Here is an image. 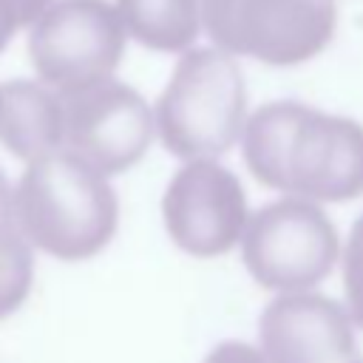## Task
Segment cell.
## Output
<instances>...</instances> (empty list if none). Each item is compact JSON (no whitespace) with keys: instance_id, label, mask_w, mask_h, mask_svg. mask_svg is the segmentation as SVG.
I'll use <instances>...</instances> for the list:
<instances>
[{"instance_id":"cell-5","label":"cell","mask_w":363,"mask_h":363,"mask_svg":"<svg viewBox=\"0 0 363 363\" xmlns=\"http://www.w3.org/2000/svg\"><path fill=\"white\" fill-rule=\"evenodd\" d=\"M125 31L108 0H54L28 31L31 65L57 94L88 88L116 71Z\"/></svg>"},{"instance_id":"cell-15","label":"cell","mask_w":363,"mask_h":363,"mask_svg":"<svg viewBox=\"0 0 363 363\" xmlns=\"http://www.w3.org/2000/svg\"><path fill=\"white\" fill-rule=\"evenodd\" d=\"M204 363H267L261 349L244 343V340H221L218 346L210 349Z\"/></svg>"},{"instance_id":"cell-17","label":"cell","mask_w":363,"mask_h":363,"mask_svg":"<svg viewBox=\"0 0 363 363\" xmlns=\"http://www.w3.org/2000/svg\"><path fill=\"white\" fill-rule=\"evenodd\" d=\"M354 363H363V360H354Z\"/></svg>"},{"instance_id":"cell-14","label":"cell","mask_w":363,"mask_h":363,"mask_svg":"<svg viewBox=\"0 0 363 363\" xmlns=\"http://www.w3.org/2000/svg\"><path fill=\"white\" fill-rule=\"evenodd\" d=\"M48 6L51 0H0V51L23 26H34Z\"/></svg>"},{"instance_id":"cell-4","label":"cell","mask_w":363,"mask_h":363,"mask_svg":"<svg viewBox=\"0 0 363 363\" xmlns=\"http://www.w3.org/2000/svg\"><path fill=\"white\" fill-rule=\"evenodd\" d=\"M201 26L224 51L267 65H298L335 37V0H201Z\"/></svg>"},{"instance_id":"cell-10","label":"cell","mask_w":363,"mask_h":363,"mask_svg":"<svg viewBox=\"0 0 363 363\" xmlns=\"http://www.w3.org/2000/svg\"><path fill=\"white\" fill-rule=\"evenodd\" d=\"M65 111L62 96L45 82L11 79L3 85L0 142L23 162H37L62 150Z\"/></svg>"},{"instance_id":"cell-1","label":"cell","mask_w":363,"mask_h":363,"mask_svg":"<svg viewBox=\"0 0 363 363\" xmlns=\"http://www.w3.org/2000/svg\"><path fill=\"white\" fill-rule=\"evenodd\" d=\"M244 162L264 187L349 201L363 196V125L295 99L269 102L244 125Z\"/></svg>"},{"instance_id":"cell-9","label":"cell","mask_w":363,"mask_h":363,"mask_svg":"<svg viewBox=\"0 0 363 363\" xmlns=\"http://www.w3.org/2000/svg\"><path fill=\"white\" fill-rule=\"evenodd\" d=\"M352 315L332 298L289 292L267 303L258 340L267 363H354L357 340Z\"/></svg>"},{"instance_id":"cell-2","label":"cell","mask_w":363,"mask_h":363,"mask_svg":"<svg viewBox=\"0 0 363 363\" xmlns=\"http://www.w3.org/2000/svg\"><path fill=\"white\" fill-rule=\"evenodd\" d=\"M14 210L28 244L60 261L94 258L119 224V201L108 179L68 150L28 164L14 190Z\"/></svg>"},{"instance_id":"cell-6","label":"cell","mask_w":363,"mask_h":363,"mask_svg":"<svg viewBox=\"0 0 363 363\" xmlns=\"http://www.w3.org/2000/svg\"><path fill=\"white\" fill-rule=\"evenodd\" d=\"M337 230L329 216L306 199H281L261 207L244 230L241 258L264 289L306 292L318 286L337 261Z\"/></svg>"},{"instance_id":"cell-3","label":"cell","mask_w":363,"mask_h":363,"mask_svg":"<svg viewBox=\"0 0 363 363\" xmlns=\"http://www.w3.org/2000/svg\"><path fill=\"white\" fill-rule=\"evenodd\" d=\"M244 113L247 88L233 57L216 48H190L156 102V130L173 156L210 159L238 142L247 125Z\"/></svg>"},{"instance_id":"cell-16","label":"cell","mask_w":363,"mask_h":363,"mask_svg":"<svg viewBox=\"0 0 363 363\" xmlns=\"http://www.w3.org/2000/svg\"><path fill=\"white\" fill-rule=\"evenodd\" d=\"M0 113H3V85H0Z\"/></svg>"},{"instance_id":"cell-7","label":"cell","mask_w":363,"mask_h":363,"mask_svg":"<svg viewBox=\"0 0 363 363\" xmlns=\"http://www.w3.org/2000/svg\"><path fill=\"white\" fill-rule=\"evenodd\" d=\"M60 96L65 111L62 150L74 153L96 173H122L150 147L156 119L130 85L108 77Z\"/></svg>"},{"instance_id":"cell-13","label":"cell","mask_w":363,"mask_h":363,"mask_svg":"<svg viewBox=\"0 0 363 363\" xmlns=\"http://www.w3.org/2000/svg\"><path fill=\"white\" fill-rule=\"evenodd\" d=\"M343 289L352 320L363 329V213L352 227L343 255Z\"/></svg>"},{"instance_id":"cell-8","label":"cell","mask_w":363,"mask_h":363,"mask_svg":"<svg viewBox=\"0 0 363 363\" xmlns=\"http://www.w3.org/2000/svg\"><path fill=\"white\" fill-rule=\"evenodd\" d=\"M162 216L173 244L196 258L230 252L250 221L241 182L213 159H193L170 179Z\"/></svg>"},{"instance_id":"cell-11","label":"cell","mask_w":363,"mask_h":363,"mask_svg":"<svg viewBox=\"0 0 363 363\" xmlns=\"http://www.w3.org/2000/svg\"><path fill=\"white\" fill-rule=\"evenodd\" d=\"M116 11L153 51H187L201 28V0H116Z\"/></svg>"},{"instance_id":"cell-12","label":"cell","mask_w":363,"mask_h":363,"mask_svg":"<svg viewBox=\"0 0 363 363\" xmlns=\"http://www.w3.org/2000/svg\"><path fill=\"white\" fill-rule=\"evenodd\" d=\"M34 281V255L17 224L14 193L0 170V320L23 306Z\"/></svg>"}]
</instances>
